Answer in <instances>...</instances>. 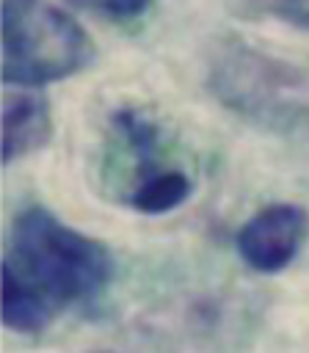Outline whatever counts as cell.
Masks as SVG:
<instances>
[{
  "label": "cell",
  "mask_w": 309,
  "mask_h": 353,
  "mask_svg": "<svg viewBox=\"0 0 309 353\" xmlns=\"http://www.w3.org/2000/svg\"><path fill=\"white\" fill-rule=\"evenodd\" d=\"M102 243L66 226L44 207L17 215L3 259V323L19 334L44 331L69 306L91 303L110 281Z\"/></svg>",
  "instance_id": "cell-1"
},
{
  "label": "cell",
  "mask_w": 309,
  "mask_h": 353,
  "mask_svg": "<svg viewBox=\"0 0 309 353\" xmlns=\"http://www.w3.org/2000/svg\"><path fill=\"white\" fill-rule=\"evenodd\" d=\"M94 41L50 0H3V83L39 88L86 69Z\"/></svg>",
  "instance_id": "cell-2"
},
{
  "label": "cell",
  "mask_w": 309,
  "mask_h": 353,
  "mask_svg": "<svg viewBox=\"0 0 309 353\" xmlns=\"http://www.w3.org/2000/svg\"><path fill=\"white\" fill-rule=\"evenodd\" d=\"M212 83L223 102L246 113H262L276 108L279 97L292 88V77L281 63L243 44H235L218 55Z\"/></svg>",
  "instance_id": "cell-3"
},
{
  "label": "cell",
  "mask_w": 309,
  "mask_h": 353,
  "mask_svg": "<svg viewBox=\"0 0 309 353\" xmlns=\"http://www.w3.org/2000/svg\"><path fill=\"white\" fill-rule=\"evenodd\" d=\"M306 234V212L298 204H268L237 232V254L259 273H276L292 262Z\"/></svg>",
  "instance_id": "cell-4"
},
{
  "label": "cell",
  "mask_w": 309,
  "mask_h": 353,
  "mask_svg": "<svg viewBox=\"0 0 309 353\" xmlns=\"http://www.w3.org/2000/svg\"><path fill=\"white\" fill-rule=\"evenodd\" d=\"M52 135V113L41 94L30 88L3 94V163L33 154Z\"/></svg>",
  "instance_id": "cell-5"
},
{
  "label": "cell",
  "mask_w": 309,
  "mask_h": 353,
  "mask_svg": "<svg viewBox=\"0 0 309 353\" xmlns=\"http://www.w3.org/2000/svg\"><path fill=\"white\" fill-rule=\"evenodd\" d=\"M190 190H193V182L182 168H163L152 179H146L138 188H132L127 193V201L138 212L160 215V212H168V210L179 207L190 196Z\"/></svg>",
  "instance_id": "cell-6"
},
{
  "label": "cell",
  "mask_w": 309,
  "mask_h": 353,
  "mask_svg": "<svg viewBox=\"0 0 309 353\" xmlns=\"http://www.w3.org/2000/svg\"><path fill=\"white\" fill-rule=\"evenodd\" d=\"M69 3L77 6V8H86V11L110 17V19H130V17H138V14H143L146 6H149V0H69Z\"/></svg>",
  "instance_id": "cell-7"
},
{
  "label": "cell",
  "mask_w": 309,
  "mask_h": 353,
  "mask_svg": "<svg viewBox=\"0 0 309 353\" xmlns=\"http://www.w3.org/2000/svg\"><path fill=\"white\" fill-rule=\"evenodd\" d=\"M265 8L273 17L290 22L301 30H309V0H265Z\"/></svg>",
  "instance_id": "cell-8"
}]
</instances>
